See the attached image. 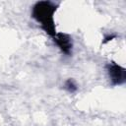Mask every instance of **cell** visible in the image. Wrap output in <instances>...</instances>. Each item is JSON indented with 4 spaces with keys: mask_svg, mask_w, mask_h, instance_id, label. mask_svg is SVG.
I'll return each instance as SVG.
<instances>
[{
    "mask_svg": "<svg viewBox=\"0 0 126 126\" xmlns=\"http://www.w3.org/2000/svg\"><path fill=\"white\" fill-rule=\"evenodd\" d=\"M57 5L51 1H38L36 2L32 11V17L40 24L41 29L51 37L56 34V29L54 24V14L56 12Z\"/></svg>",
    "mask_w": 126,
    "mask_h": 126,
    "instance_id": "cell-1",
    "label": "cell"
},
{
    "mask_svg": "<svg viewBox=\"0 0 126 126\" xmlns=\"http://www.w3.org/2000/svg\"><path fill=\"white\" fill-rule=\"evenodd\" d=\"M115 37V35L114 34H111V35H107V36H105L104 37V40H103V43H105V42H107V41H109V40H111L112 38H114Z\"/></svg>",
    "mask_w": 126,
    "mask_h": 126,
    "instance_id": "cell-5",
    "label": "cell"
},
{
    "mask_svg": "<svg viewBox=\"0 0 126 126\" xmlns=\"http://www.w3.org/2000/svg\"><path fill=\"white\" fill-rule=\"evenodd\" d=\"M52 38L63 53H65L67 55L71 54L73 43H72L71 37L68 34L63 33V32H56V34Z\"/></svg>",
    "mask_w": 126,
    "mask_h": 126,
    "instance_id": "cell-3",
    "label": "cell"
},
{
    "mask_svg": "<svg viewBox=\"0 0 126 126\" xmlns=\"http://www.w3.org/2000/svg\"><path fill=\"white\" fill-rule=\"evenodd\" d=\"M64 88H65V90L66 91H68L69 93H71V94H73V93H75L76 91H77V85H76V83L74 82V80L73 79H68L66 82H65V84H64Z\"/></svg>",
    "mask_w": 126,
    "mask_h": 126,
    "instance_id": "cell-4",
    "label": "cell"
},
{
    "mask_svg": "<svg viewBox=\"0 0 126 126\" xmlns=\"http://www.w3.org/2000/svg\"><path fill=\"white\" fill-rule=\"evenodd\" d=\"M109 79L113 85H121L126 80V71L120 65L112 62L106 65Z\"/></svg>",
    "mask_w": 126,
    "mask_h": 126,
    "instance_id": "cell-2",
    "label": "cell"
}]
</instances>
